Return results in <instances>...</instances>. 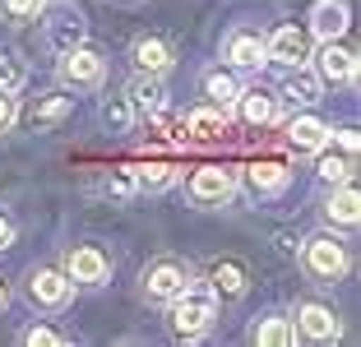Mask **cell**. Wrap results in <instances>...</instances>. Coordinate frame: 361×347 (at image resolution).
I'll use <instances>...</instances> for the list:
<instances>
[{
  "instance_id": "6da1fadb",
  "label": "cell",
  "mask_w": 361,
  "mask_h": 347,
  "mask_svg": "<svg viewBox=\"0 0 361 347\" xmlns=\"http://www.w3.org/2000/svg\"><path fill=\"white\" fill-rule=\"evenodd\" d=\"M213 319H218V292L209 287V278H185V287L167 301V329L195 343L213 329Z\"/></svg>"
},
{
  "instance_id": "7a4b0ae2",
  "label": "cell",
  "mask_w": 361,
  "mask_h": 347,
  "mask_svg": "<svg viewBox=\"0 0 361 347\" xmlns=\"http://www.w3.org/2000/svg\"><path fill=\"white\" fill-rule=\"evenodd\" d=\"M301 269H306L310 283L334 287V283H338V278L352 269L348 245H343L338 236H310V241H301Z\"/></svg>"
},
{
  "instance_id": "3957f363",
  "label": "cell",
  "mask_w": 361,
  "mask_h": 347,
  "mask_svg": "<svg viewBox=\"0 0 361 347\" xmlns=\"http://www.w3.org/2000/svg\"><path fill=\"white\" fill-rule=\"evenodd\" d=\"M185 195H190V204H200V209H223L236 195V171L223 167V162H209V167H200L190 176Z\"/></svg>"
},
{
  "instance_id": "277c9868",
  "label": "cell",
  "mask_w": 361,
  "mask_h": 347,
  "mask_svg": "<svg viewBox=\"0 0 361 347\" xmlns=\"http://www.w3.org/2000/svg\"><path fill=\"white\" fill-rule=\"evenodd\" d=\"M56 74H61L65 88H79V93H88V88H97V84L106 79V61H102V51H93V47H70V51H61Z\"/></svg>"
},
{
  "instance_id": "5b68a950",
  "label": "cell",
  "mask_w": 361,
  "mask_h": 347,
  "mask_svg": "<svg viewBox=\"0 0 361 347\" xmlns=\"http://www.w3.org/2000/svg\"><path fill=\"white\" fill-rule=\"evenodd\" d=\"M185 278H190V269L180 260H171V255H162V260H153L144 274H139V292L149 296V301H158V305H167L171 296L185 287Z\"/></svg>"
},
{
  "instance_id": "8992f818",
  "label": "cell",
  "mask_w": 361,
  "mask_h": 347,
  "mask_svg": "<svg viewBox=\"0 0 361 347\" xmlns=\"http://www.w3.org/2000/svg\"><path fill=\"white\" fill-rule=\"evenodd\" d=\"M70 296H75V283H70L61 269H37V274H28V301L32 305H42V310H65Z\"/></svg>"
},
{
  "instance_id": "52a82bcc",
  "label": "cell",
  "mask_w": 361,
  "mask_h": 347,
  "mask_svg": "<svg viewBox=\"0 0 361 347\" xmlns=\"http://www.w3.org/2000/svg\"><path fill=\"white\" fill-rule=\"evenodd\" d=\"M65 278L70 283H84V287H102L111 278V260L97 245H75V250L65 255Z\"/></svg>"
},
{
  "instance_id": "ba28073f",
  "label": "cell",
  "mask_w": 361,
  "mask_h": 347,
  "mask_svg": "<svg viewBox=\"0 0 361 347\" xmlns=\"http://www.w3.org/2000/svg\"><path fill=\"white\" fill-rule=\"evenodd\" d=\"M297 334L310 338V343H338L343 324H338V315H334L329 305L306 301V305H297Z\"/></svg>"
},
{
  "instance_id": "9c48e42d",
  "label": "cell",
  "mask_w": 361,
  "mask_h": 347,
  "mask_svg": "<svg viewBox=\"0 0 361 347\" xmlns=\"http://www.w3.org/2000/svg\"><path fill=\"white\" fill-rule=\"evenodd\" d=\"M315 74H319V84H352L357 79V56L329 37L315 56Z\"/></svg>"
},
{
  "instance_id": "30bf717a",
  "label": "cell",
  "mask_w": 361,
  "mask_h": 347,
  "mask_svg": "<svg viewBox=\"0 0 361 347\" xmlns=\"http://www.w3.org/2000/svg\"><path fill=\"white\" fill-rule=\"evenodd\" d=\"M264 51L274 56L278 65H301V61H310V32L297 28V23H283V28L264 42Z\"/></svg>"
},
{
  "instance_id": "8fae6325",
  "label": "cell",
  "mask_w": 361,
  "mask_h": 347,
  "mask_svg": "<svg viewBox=\"0 0 361 347\" xmlns=\"http://www.w3.org/2000/svg\"><path fill=\"white\" fill-rule=\"evenodd\" d=\"M130 106L135 111H144V116H158V111H167V84H162V74H144L139 70L135 79H130Z\"/></svg>"
},
{
  "instance_id": "7c38bea8",
  "label": "cell",
  "mask_w": 361,
  "mask_h": 347,
  "mask_svg": "<svg viewBox=\"0 0 361 347\" xmlns=\"http://www.w3.org/2000/svg\"><path fill=\"white\" fill-rule=\"evenodd\" d=\"M223 56H227V65H236V70H259V65L269 61L259 32H232L227 47H223Z\"/></svg>"
},
{
  "instance_id": "4fadbf2b",
  "label": "cell",
  "mask_w": 361,
  "mask_h": 347,
  "mask_svg": "<svg viewBox=\"0 0 361 347\" xmlns=\"http://www.w3.org/2000/svg\"><path fill=\"white\" fill-rule=\"evenodd\" d=\"M180 126H185V135H190V139L213 144V139L227 135V111H223V106H195L190 116H180Z\"/></svg>"
},
{
  "instance_id": "5bb4252c",
  "label": "cell",
  "mask_w": 361,
  "mask_h": 347,
  "mask_svg": "<svg viewBox=\"0 0 361 347\" xmlns=\"http://www.w3.org/2000/svg\"><path fill=\"white\" fill-rule=\"evenodd\" d=\"M236 106H241L245 126H274L278 121V97L264 93V88H241V93H236Z\"/></svg>"
},
{
  "instance_id": "9a60e30c",
  "label": "cell",
  "mask_w": 361,
  "mask_h": 347,
  "mask_svg": "<svg viewBox=\"0 0 361 347\" xmlns=\"http://www.w3.org/2000/svg\"><path fill=\"white\" fill-rule=\"evenodd\" d=\"M287 144H292V153H319L329 144V126L319 116H301V121L287 126Z\"/></svg>"
},
{
  "instance_id": "2e32d148",
  "label": "cell",
  "mask_w": 361,
  "mask_h": 347,
  "mask_svg": "<svg viewBox=\"0 0 361 347\" xmlns=\"http://www.w3.org/2000/svg\"><path fill=\"white\" fill-rule=\"evenodd\" d=\"M245 264L241 260H213V269H209V287L218 296H227V301H236V296H245Z\"/></svg>"
},
{
  "instance_id": "e0dca14e",
  "label": "cell",
  "mask_w": 361,
  "mask_h": 347,
  "mask_svg": "<svg viewBox=\"0 0 361 347\" xmlns=\"http://www.w3.org/2000/svg\"><path fill=\"white\" fill-rule=\"evenodd\" d=\"M130 56H135V65H139L144 74H167V70H171V61H176L171 42H162V37H139Z\"/></svg>"
},
{
  "instance_id": "ac0fdd59",
  "label": "cell",
  "mask_w": 361,
  "mask_h": 347,
  "mask_svg": "<svg viewBox=\"0 0 361 347\" xmlns=\"http://www.w3.org/2000/svg\"><path fill=\"white\" fill-rule=\"evenodd\" d=\"M70 111H75V97L51 93V97H37V102L28 106V116H23V121H28L32 130H47V126H61V121H65Z\"/></svg>"
},
{
  "instance_id": "d6986e66",
  "label": "cell",
  "mask_w": 361,
  "mask_h": 347,
  "mask_svg": "<svg viewBox=\"0 0 361 347\" xmlns=\"http://www.w3.org/2000/svg\"><path fill=\"white\" fill-rule=\"evenodd\" d=\"M130 181H135V190L162 195V190L176 185V167L171 162H144V167H130Z\"/></svg>"
},
{
  "instance_id": "ffe728a7",
  "label": "cell",
  "mask_w": 361,
  "mask_h": 347,
  "mask_svg": "<svg viewBox=\"0 0 361 347\" xmlns=\"http://www.w3.org/2000/svg\"><path fill=\"white\" fill-rule=\"evenodd\" d=\"M283 93L292 97V102H315L319 97V74L310 70L306 61L301 65H287V79H283Z\"/></svg>"
},
{
  "instance_id": "44dd1931",
  "label": "cell",
  "mask_w": 361,
  "mask_h": 347,
  "mask_svg": "<svg viewBox=\"0 0 361 347\" xmlns=\"http://www.w3.org/2000/svg\"><path fill=\"white\" fill-rule=\"evenodd\" d=\"M310 28H315V37H324V42H329V37H338V32L348 28V5H343V0H319Z\"/></svg>"
},
{
  "instance_id": "7402d4cb",
  "label": "cell",
  "mask_w": 361,
  "mask_h": 347,
  "mask_svg": "<svg viewBox=\"0 0 361 347\" xmlns=\"http://www.w3.org/2000/svg\"><path fill=\"white\" fill-rule=\"evenodd\" d=\"M357 209H361L357 190H352L348 181H343V185L329 195V204H324V218H329V222H338V227H357Z\"/></svg>"
},
{
  "instance_id": "603a6c76",
  "label": "cell",
  "mask_w": 361,
  "mask_h": 347,
  "mask_svg": "<svg viewBox=\"0 0 361 347\" xmlns=\"http://www.w3.org/2000/svg\"><path fill=\"white\" fill-rule=\"evenodd\" d=\"M245 181H250L255 195H278V190L287 185V167L283 162H255V167L245 171Z\"/></svg>"
},
{
  "instance_id": "cb8c5ba5",
  "label": "cell",
  "mask_w": 361,
  "mask_h": 347,
  "mask_svg": "<svg viewBox=\"0 0 361 347\" xmlns=\"http://www.w3.org/2000/svg\"><path fill=\"white\" fill-rule=\"evenodd\" d=\"M79 42H84V28H79V19H70V14H61V19L47 28V47H51L56 56L70 51V47H79Z\"/></svg>"
},
{
  "instance_id": "d4e9b609",
  "label": "cell",
  "mask_w": 361,
  "mask_h": 347,
  "mask_svg": "<svg viewBox=\"0 0 361 347\" xmlns=\"http://www.w3.org/2000/svg\"><path fill=\"white\" fill-rule=\"evenodd\" d=\"M250 338H255V343H274V347H283V343H297V329L287 324L283 315H269V319H259V324L250 329Z\"/></svg>"
},
{
  "instance_id": "484cf974",
  "label": "cell",
  "mask_w": 361,
  "mask_h": 347,
  "mask_svg": "<svg viewBox=\"0 0 361 347\" xmlns=\"http://www.w3.org/2000/svg\"><path fill=\"white\" fill-rule=\"evenodd\" d=\"M204 93H209L218 106H232V102H236V93H241V84H236V74L213 70V74H204Z\"/></svg>"
},
{
  "instance_id": "4316f807",
  "label": "cell",
  "mask_w": 361,
  "mask_h": 347,
  "mask_svg": "<svg viewBox=\"0 0 361 347\" xmlns=\"http://www.w3.org/2000/svg\"><path fill=\"white\" fill-rule=\"evenodd\" d=\"M23 79H28V70H23L19 51H0V93H19Z\"/></svg>"
},
{
  "instance_id": "83f0119b",
  "label": "cell",
  "mask_w": 361,
  "mask_h": 347,
  "mask_svg": "<svg viewBox=\"0 0 361 347\" xmlns=\"http://www.w3.org/2000/svg\"><path fill=\"white\" fill-rule=\"evenodd\" d=\"M315 171H319V181H329V185H343V181H352V153H324Z\"/></svg>"
},
{
  "instance_id": "f1b7e54d",
  "label": "cell",
  "mask_w": 361,
  "mask_h": 347,
  "mask_svg": "<svg viewBox=\"0 0 361 347\" xmlns=\"http://www.w3.org/2000/svg\"><path fill=\"white\" fill-rule=\"evenodd\" d=\"M130 121H135V106H130V97H111V102H102V126H106V130L126 135Z\"/></svg>"
},
{
  "instance_id": "f546056e",
  "label": "cell",
  "mask_w": 361,
  "mask_h": 347,
  "mask_svg": "<svg viewBox=\"0 0 361 347\" xmlns=\"http://www.w3.org/2000/svg\"><path fill=\"white\" fill-rule=\"evenodd\" d=\"M0 14H5L14 28H23V23H32L42 14V0H0Z\"/></svg>"
},
{
  "instance_id": "4dcf8cb0",
  "label": "cell",
  "mask_w": 361,
  "mask_h": 347,
  "mask_svg": "<svg viewBox=\"0 0 361 347\" xmlns=\"http://www.w3.org/2000/svg\"><path fill=\"white\" fill-rule=\"evenodd\" d=\"M102 195H106V200H130V195H135V181H130V171H111V176L102 181Z\"/></svg>"
},
{
  "instance_id": "1f68e13d",
  "label": "cell",
  "mask_w": 361,
  "mask_h": 347,
  "mask_svg": "<svg viewBox=\"0 0 361 347\" xmlns=\"http://www.w3.org/2000/svg\"><path fill=\"white\" fill-rule=\"evenodd\" d=\"M23 343H28V347H51V343H61V334L37 324V329H28V334H23Z\"/></svg>"
},
{
  "instance_id": "d6a6232c",
  "label": "cell",
  "mask_w": 361,
  "mask_h": 347,
  "mask_svg": "<svg viewBox=\"0 0 361 347\" xmlns=\"http://www.w3.org/2000/svg\"><path fill=\"white\" fill-rule=\"evenodd\" d=\"M14 121H19V111H14V93H0V135H10Z\"/></svg>"
},
{
  "instance_id": "836d02e7",
  "label": "cell",
  "mask_w": 361,
  "mask_h": 347,
  "mask_svg": "<svg viewBox=\"0 0 361 347\" xmlns=\"http://www.w3.org/2000/svg\"><path fill=\"white\" fill-rule=\"evenodd\" d=\"M274 245H278V255H283V260H297V236H292V231H274Z\"/></svg>"
},
{
  "instance_id": "e575fe53",
  "label": "cell",
  "mask_w": 361,
  "mask_h": 347,
  "mask_svg": "<svg viewBox=\"0 0 361 347\" xmlns=\"http://www.w3.org/2000/svg\"><path fill=\"white\" fill-rule=\"evenodd\" d=\"M334 139H338V148H343V153H352V158H357V130H338Z\"/></svg>"
},
{
  "instance_id": "d590c367",
  "label": "cell",
  "mask_w": 361,
  "mask_h": 347,
  "mask_svg": "<svg viewBox=\"0 0 361 347\" xmlns=\"http://www.w3.org/2000/svg\"><path fill=\"white\" fill-rule=\"evenodd\" d=\"M10 241H14V222L0 213V250H10Z\"/></svg>"
},
{
  "instance_id": "8d00e7d4",
  "label": "cell",
  "mask_w": 361,
  "mask_h": 347,
  "mask_svg": "<svg viewBox=\"0 0 361 347\" xmlns=\"http://www.w3.org/2000/svg\"><path fill=\"white\" fill-rule=\"evenodd\" d=\"M5 305H10V292H5V283H0V310H5Z\"/></svg>"
}]
</instances>
